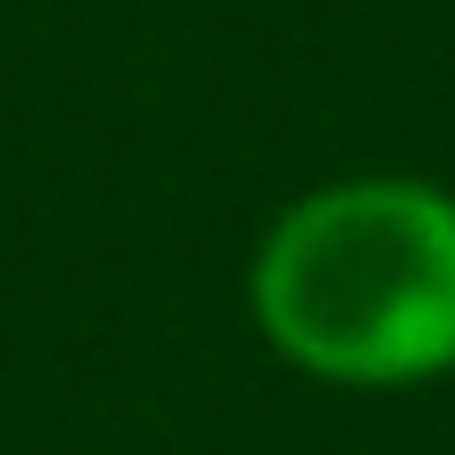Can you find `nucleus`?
<instances>
[{
  "label": "nucleus",
  "instance_id": "1",
  "mask_svg": "<svg viewBox=\"0 0 455 455\" xmlns=\"http://www.w3.org/2000/svg\"><path fill=\"white\" fill-rule=\"evenodd\" d=\"M264 344L352 392L455 368V192L432 176H336L296 192L248 264Z\"/></svg>",
  "mask_w": 455,
  "mask_h": 455
}]
</instances>
